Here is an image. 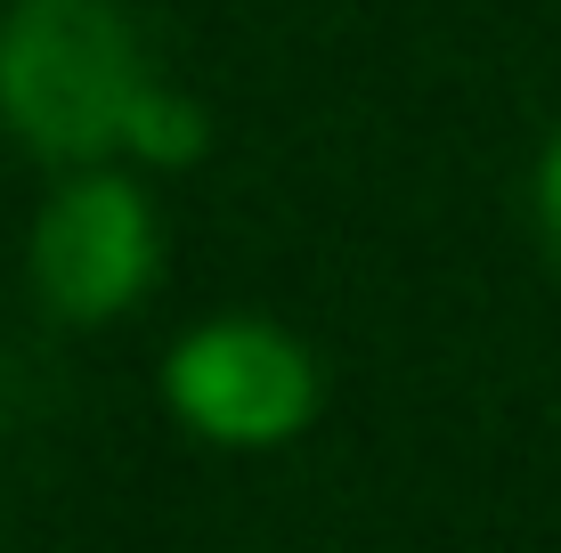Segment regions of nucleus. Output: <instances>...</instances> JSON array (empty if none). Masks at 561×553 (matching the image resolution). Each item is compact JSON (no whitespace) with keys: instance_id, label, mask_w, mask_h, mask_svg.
<instances>
[{"instance_id":"nucleus-4","label":"nucleus","mask_w":561,"mask_h":553,"mask_svg":"<svg viewBox=\"0 0 561 553\" xmlns=\"http://www.w3.org/2000/svg\"><path fill=\"white\" fill-rule=\"evenodd\" d=\"M204 139H211V123H204V106L187 99V90L154 82L147 99H139V114H130V155H147V163H163V171L196 163Z\"/></svg>"},{"instance_id":"nucleus-5","label":"nucleus","mask_w":561,"mask_h":553,"mask_svg":"<svg viewBox=\"0 0 561 553\" xmlns=\"http://www.w3.org/2000/svg\"><path fill=\"white\" fill-rule=\"evenodd\" d=\"M537 228H546V253L561 261V130H553L546 155H537Z\"/></svg>"},{"instance_id":"nucleus-1","label":"nucleus","mask_w":561,"mask_h":553,"mask_svg":"<svg viewBox=\"0 0 561 553\" xmlns=\"http://www.w3.org/2000/svg\"><path fill=\"white\" fill-rule=\"evenodd\" d=\"M139 33L114 0H16L0 16V123L49 163H99L130 147L147 99Z\"/></svg>"},{"instance_id":"nucleus-2","label":"nucleus","mask_w":561,"mask_h":553,"mask_svg":"<svg viewBox=\"0 0 561 553\" xmlns=\"http://www.w3.org/2000/svg\"><path fill=\"white\" fill-rule=\"evenodd\" d=\"M163 399L211 448H285L318 415V358L268 318H211L171 342Z\"/></svg>"},{"instance_id":"nucleus-3","label":"nucleus","mask_w":561,"mask_h":553,"mask_svg":"<svg viewBox=\"0 0 561 553\" xmlns=\"http://www.w3.org/2000/svg\"><path fill=\"white\" fill-rule=\"evenodd\" d=\"M33 285L66 326H106L154 285V204L123 171H73L33 220Z\"/></svg>"}]
</instances>
